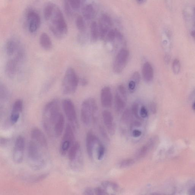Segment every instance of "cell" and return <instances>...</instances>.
Wrapping results in <instances>:
<instances>
[{"mask_svg": "<svg viewBox=\"0 0 195 195\" xmlns=\"http://www.w3.org/2000/svg\"><path fill=\"white\" fill-rule=\"evenodd\" d=\"M99 35V26L96 22H92L90 26L91 39L92 41L96 42Z\"/></svg>", "mask_w": 195, "mask_h": 195, "instance_id": "obj_26", "label": "cell"}, {"mask_svg": "<svg viewBox=\"0 0 195 195\" xmlns=\"http://www.w3.org/2000/svg\"><path fill=\"white\" fill-rule=\"evenodd\" d=\"M28 28L30 33H34L40 27L41 18L39 14L34 10L30 9L26 14Z\"/></svg>", "mask_w": 195, "mask_h": 195, "instance_id": "obj_10", "label": "cell"}, {"mask_svg": "<svg viewBox=\"0 0 195 195\" xmlns=\"http://www.w3.org/2000/svg\"><path fill=\"white\" fill-rule=\"evenodd\" d=\"M74 142V127L71 124H68L66 126L60 146L61 154L66 155Z\"/></svg>", "mask_w": 195, "mask_h": 195, "instance_id": "obj_6", "label": "cell"}, {"mask_svg": "<svg viewBox=\"0 0 195 195\" xmlns=\"http://www.w3.org/2000/svg\"><path fill=\"white\" fill-rule=\"evenodd\" d=\"M126 101L118 92H116L114 98V107L118 112H121L125 108Z\"/></svg>", "mask_w": 195, "mask_h": 195, "instance_id": "obj_22", "label": "cell"}, {"mask_svg": "<svg viewBox=\"0 0 195 195\" xmlns=\"http://www.w3.org/2000/svg\"><path fill=\"white\" fill-rule=\"evenodd\" d=\"M25 148V140L22 136H18L16 139L13 150V158L16 163H21L23 160Z\"/></svg>", "mask_w": 195, "mask_h": 195, "instance_id": "obj_9", "label": "cell"}, {"mask_svg": "<svg viewBox=\"0 0 195 195\" xmlns=\"http://www.w3.org/2000/svg\"><path fill=\"white\" fill-rule=\"evenodd\" d=\"M145 1H144V0H138V1H137V2H138V3L139 4H143L144 2H145Z\"/></svg>", "mask_w": 195, "mask_h": 195, "instance_id": "obj_54", "label": "cell"}, {"mask_svg": "<svg viewBox=\"0 0 195 195\" xmlns=\"http://www.w3.org/2000/svg\"><path fill=\"white\" fill-rule=\"evenodd\" d=\"M107 40L109 41L114 40L116 38V30H111L109 31L106 36Z\"/></svg>", "mask_w": 195, "mask_h": 195, "instance_id": "obj_39", "label": "cell"}, {"mask_svg": "<svg viewBox=\"0 0 195 195\" xmlns=\"http://www.w3.org/2000/svg\"><path fill=\"white\" fill-rule=\"evenodd\" d=\"M172 69L173 72L175 74H178L180 73L181 70V64L179 60L175 59L173 61Z\"/></svg>", "mask_w": 195, "mask_h": 195, "instance_id": "obj_32", "label": "cell"}, {"mask_svg": "<svg viewBox=\"0 0 195 195\" xmlns=\"http://www.w3.org/2000/svg\"><path fill=\"white\" fill-rule=\"evenodd\" d=\"M80 149V145L79 142H75L68 152V158L71 163L76 160Z\"/></svg>", "mask_w": 195, "mask_h": 195, "instance_id": "obj_24", "label": "cell"}, {"mask_svg": "<svg viewBox=\"0 0 195 195\" xmlns=\"http://www.w3.org/2000/svg\"><path fill=\"white\" fill-rule=\"evenodd\" d=\"M140 115L141 118H146L148 116V111L147 109H146V107L144 106H143L141 108L140 111Z\"/></svg>", "mask_w": 195, "mask_h": 195, "instance_id": "obj_41", "label": "cell"}, {"mask_svg": "<svg viewBox=\"0 0 195 195\" xmlns=\"http://www.w3.org/2000/svg\"><path fill=\"white\" fill-rule=\"evenodd\" d=\"M193 23H194V24L195 25V7H194V8H193Z\"/></svg>", "mask_w": 195, "mask_h": 195, "instance_id": "obj_51", "label": "cell"}, {"mask_svg": "<svg viewBox=\"0 0 195 195\" xmlns=\"http://www.w3.org/2000/svg\"><path fill=\"white\" fill-rule=\"evenodd\" d=\"M49 28L53 34L58 39L63 37L67 34L68 27L60 8L55 4L50 20Z\"/></svg>", "mask_w": 195, "mask_h": 195, "instance_id": "obj_2", "label": "cell"}, {"mask_svg": "<svg viewBox=\"0 0 195 195\" xmlns=\"http://www.w3.org/2000/svg\"><path fill=\"white\" fill-rule=\"evenodd\" d=\"M64 122L65 121L64 116L61 113L54 127V136L58 137L61 136L64 131Z\"/></svg>", "mask_w": 195, "mask_h": 195, "instance_id": "obj_21", "label": "cell"}, {"mask_svg": "<svg viewBox=\"0 0 195 195\" xmlns=\"http://www.w3.org/2000/svg\"><path fill=\"white\" fill-rule=\"evenodd\" d=\"M171 195V194H167V195Z\"/></svg>", "mask_w": 195, "mask_h": 195, "instance_id": "obj_57", "label": "cell"}, {"mask_svg": "<svg viewBox=\"0 0 195 195\" xmlns=\"http://www.w3.org/2000/svg\"><path fill=\"white\" fill-rule=\"evenodd\" d=\"M83 195H95L94 190L90 188H87L83 192Z\"/></svg>", "mask_w": 195, "mask_h": 195, "instance_id": "obj_45", "label": "cell"}, {"mask_svg": "<svg viewBox=\"0 0 195 195\" xmlns=\"http://www.w3.org/2000/svg\"><path fill=\"white\" fill-rule=\"evenodd\" d=\"M55 4L48 2L45 4L44 8V15L45 20L48 21L50 19L53 11Z\"/></svg>", "mask_w": 195, "mask_h": 195, "instance_id": "obj_25", "label": "cell"}, {"mask_svg": "<svg viewBox=\"0 0 195 195\" xmlns=\"http://www.w3.org/2000/svg\"><path fill=\"white\" fill-rule=\"evenodd\" d=\"M120 95H121L122 97L125 100L127 101V91L123 85H119L118 86V91Z\"/></svg>", "mask_w": 195, "mask_h": 195, "instance_id": "obj_36", "label": "cell"}, {"mask_svg": "<svg viewBox=\"0 0 195 195\" xmlns=\"http://www.w3.org/2000/svg\"><path fill=\"white\" fill-rule=\"evenodd\" d=\"M9 141V139L1 137V146H5L6 145L8 144Z\"/></svg>", "mask_w": 195, "mask_h": 195, "instance_id": "obj_48", "label": "cell"}, {"mask_svg": "<svg viewBox=\"0 0 195 195\" xmlns=\"http://www.w3.org/2000/svg\"><path fill=\"white\" fill-rule=\"evenodd\" d=\"M152 195H161L159 193H152Z\"/></svg>", "mask_w": 195, "mask_h": 195, "instance_id": "obj_55", "label": "cell"}, {"mask_svg": "<svg viewBox=\"0 0 195 195\" xmlns=\"http://www.w3.org/2000/svg\"><path fill=\"white\" fill-rule=\"evenodd\" d=\"M82 13L83 18L86 20H90L93 13V8L91 4H89L85 5L82 9Z\"/></svg>", "mask_w": 195, "mask_h": 195, "instance_id": "obj_27", "label": "cell"}, {"mask_svg": "<svg viewBox=\"0 0 195 195\" xmlns=\"http://www.w3.org/2000/svg\"><path fill=\"white\" fill-rule=\"evenodd\" d=\"M62 107L67 120L74 127L75 125L77 123V117L74 103L71 99H65L63 101Z\"/></svg>", "mask_w": 195, "mask_h": 195, "instance_id": "obj_8", "label": "cell"}, {"mask_svg": "<svg viewBox=\"0 0 195 195\" xmlns=\"http://www.w3.org/2000/svg\"><path fill=\"white\" fill-rule=\"evenodd\" d=\"M20 46L17 39L11 38L7 41L6 44L5 50L8 56H11L15 54L16 51Z\"/></svg>", "mask_w": 195, "mask_h": 195, "instance_id": "obj_19", "label": "cell"}, {"mask_svg": "<svg viewBox=\"0 0 195 195\" xmlns=\"http://www.w3.org/2000/svg\"><path fill=\"white\" fill-rule=\"evenodd\" d=\"M95 195H108V193L105 190L101 187H98L94 190Z\"/></svg>", "mask_w": 195, "mask_h": 195, "instance_id": "obj_40", "label": "cell"}, {"mask_svg": "<svg viewBox=\"0 0 195 195\" xmlns=\"http://www.w3.org/2000/svg\"><path fill=\"white\" fill-rule=\"evenodd\" d=\"M70 6L73 10H77L80 8L81 5V1L80 0H71L68 1Z\"/></svg>", "mask_w": 195, "mask_h": 195, "instance_id": "obj_37", "label": "cell"}, {"mask_svg": "<svg viewBox=\"0 0 195 195\" xmlns=\"http://www.w3.org/2000/svg\"><path fill=\"white\" fill-rule=\"evenodd\" d=\"M102 187L105 188H108V187H110L114 190H117L118 188V186L116 183L111 182L109 181H105L102 183Z\"/></svg>", "mask_w": 195, "mask_h": 195, "instance_id": "obj_38", "label": "cell"}, {"mask_svg": "<svg viewBox=\"0 0 195 195\" xmlns=\"http://www.w3.org/2000/svg\"><path fill=\"white\" fill-rule=\"evenodd\" d=\"M8 91L6 86L4 84L1 83L0 86V94H1V99H5L7 97L8 95Z\"/></svg>", "mask_w": 195, "mask_h": 195, "instance_id": "obj_35", "label": "cell"}, {"mask_svg": "<svg viewBox=\"0 0 195 195\" xmlns=\"http://www.w3.org/2000/svg\"><path fill=\"white\" fill-rule=\"evenodd\" d=\"M144 80L147 83L152 81L154 77V70L151 64L148 62L145 63L142 69Z\"/></svg>", "mask_w": 195, "mask_h": 195, "instance_id": "obj_20", "label": "cell"}, {"mask_svg": "<svg viewBox=\"0 0 195 195\" xmlns=\"http://www.w3.org/2000/svg\"><path fill=\"white\" fill-rule=\"evenodd\" d=\"M156 141V137H153L150 139L146 144L142 146L136 152L135 155L136 159H140L144 157L149 151L155 146Z\"/></svg>", "mask_w": 195, "mask_h": 195, "instance_id": "obj_18", "label": "cell"}, {"mask_svg": "<svg viewBox=\"0 0 195 195\" xmlns=\"http://www.w3.org/2000/svg\"><path fill=\"white\" fill-rule=\"evenodd\" d=\"M112 25V21L109 16L103 14L101 16L99 21V34L102 39L106 36Z\"/></svg>", "mask_w": 195, "mask_h": 195, "instance_id": "obj_11", "label": "cell"}, {"mask_svg": "<svg viewBox=\"0 0 195 195\" xmlns=\"http://www.w3.org/2000/svg\"><path fill=\"white\" fill-rule=\"evenodd\" d=\"M99 131H100V132L101 135L102 136V137L104 139H105L106 140L108 141H109V138L108 137V135H107L106 132L105 128H103V127L100 126L99 127Z\"/></svg>", "mask_w": 195, "mask_h": 195, "instance_id": "obj_43", "label": "cell"}, {"mask_svg": "<svg viewBox=\"0 0 195 195\" xmlns=\"http://www.w3.org/2000/svg\"><path fill=\"white\" fill-rule=\"evenodd\" d=\"M135 163L134 160L132 159H124L120 162L119 165L120 168H126L132 165Z\"/></svg>", "mask_w": 195, "mask_h": 195, "instance_id": "obj_31", "label": "cell"}, {"mask_svg": "<svg viewBox=\"0 0 195 195\" xmlns=\"http://www.w3.org/2000/svg\"><path fill=\"white\" fill-rule=\"evenodd\" d=\"M101 102L102 106L109 108L112 102V96L111 89L108 86H105L102 89L101 92Z\"/></svg>", "mask_w": 195, "mask_h": 195, "instance_id": "obj_15", "label": "cell"}, {"mask_svg": "<svg viewBox=\"0 0 195 195\" xmlns=\"http://www.w3.org/2000/svg\"><path fill=\"white\" fill-rule=\"evenodd\" d=\"M39 43L42 47L45 50H49L52 48V41L46 33H43L41 34L39 37Z\"/></svg>", "mask_w": 195, "mask_h": 195, "instance_id": "obj_23", "label": "cell"}, {"mask_svg": "<svg viewBox=\"0 0 195 195\" xmlns=\"http://www.w3.org/2000/svg\"><path fill=\"white\" fill-rule=\"evenodd\" d=\"M31 136L32 140L42 148L46 149L47 148L48 143L46 137L40 129L37 127H34L32 129Z\"/></svg>", "mask_w": 195, "mask_h": 195, "instance_id": "obj_12", "label": "cell"}, {"mask_svg": "<svg viewBox=\"0 0 195 195\" xmlns=\"http://www.w3.org/2000/svg\"><path fill=\"white\" fill-rule=\"evenodd\" d=\"M98 145H99L97 150L98 159L99 160H101L103 158L105 155V146L101 143L100 141L98 143Z\"/></svg>", "mask_w": 195, "mask_h": 195, "instance_id": "obj_30", "label": "cell"}, {"mask_svg": "<svg viewBox=\"0 0 195 195\" xmlns=\"http://www.w3.org/2000/svg\"><path fill=\"white\" fill-rule=\"evenodd\" d=\"M150 109L152 113L154 114L156 112L157 106L154 102H152L150 105Z\"/></svg>", "mask_w": 195, "mask_h": 195, "instance_id": "obj_47", "label": "cell"}, {"mask_svg": "<svg viewBox=\"0 0 195 195\" xmlns=\"http://www.w3.org/2000/svg\"><path fill=\"white\" fill-rule=\"evenodd\" d=\"M136 83L132 80H130L128 83V89L130 92H132L136 88Z\"/></svg>", "mask_w": 195, "mask_h": 195, "instance_id": "obj_44", "label": "cell"}, {"mask_svg": "<svg viewBox=\"0 0 195 195\" xmlns=\"http://www.w3.org/2000/svg\"><path fill=\"white\" fill-rule=\"evenodd\" d=\"M76 24L78 30L80 31H83L85 29V23L83 18L81 16L79 15L76 18Z\"/></svg>", "mask_w": 195, "mask_h": 195, "instance_id": "obj_28", "label": "cell"}, {"mask_svg": "<svg viewBox=\"0 0 195 195\" xmlns=\"http://www.w3.org/2000/svg\"><path fill=\"white\" fill-rule=\"evenodd\" d=\"M188 195H195V186L192 187L189 190Z\"/></svg>", "mask_w": 195, "mask_h": 195, "instance_id": "obj_50", "label": "cell"}, {"mask_svg": "<svg viewBox=\"0 0 195 195\" xmlns=\"http://www.w3.org/2000/svg\"><path fill=\"white\" fill-rule=\"evenodd\" d=\"M80 82L82 86H86L88 84V80L84 78H82L80 80Z\"/></svg>", "mask_w": 195, "mask_h": 195, "instance_id": "obj_49", "label": "cell"}, {"mask_svg": "<svg viewBox=\"0 0 195 195\" xmlns=\"http://www.w3.org/2000/svg\"><path fill=\"white\" fill-rule=\"evenodd\" d=\"M132 134V135L133 137L138 138L141 136L142 132L140 130L135 129L133 130Z\"/></svg>", "mask_w": 195, "mask_h": 195, "instance_id": "obj_46", "label": "cell"}, {"mask_svg": "<svg viewBox=\"0 0 195 195\" xmlns=\"http://www.w3.org/2000/svg\"><path fill=\"white\" fill-rule=\"evenodd\" d=\"M132 114L135 116L136 118L138 119H141L139 114V105L137 102H135L133 104L132 107Z\"/></svg>", "mask_w": 195, "mask_h": 195, "instance_id": "obj_34", "label": "cell"}, {"mask_svg": "<svg viewBox=\"0 0 195 195\" xmlns=\"http://www.w3.org/2000/svg\"><path fill=\"white\" fill-rule=\"evenodd\" d=\"M59 101L53 99L45 106L44 108L42 121L45 130L51 136H54V130L56 123L61 112Z\"/></svg>", "mask_w": 195, "mask_h": 195, "instance_id": "obj_1", "label": "cell"}, {"mask_svg": "<svg viewBox=\"0 0 195 195\" xmlns=\"http://www.w3.org/2000/svg\"><path fill=\"white\" fill-rule=\"evenodd\" d=\"M165 59V61H166L167 63H168V62H169L170 60V57L169 56H168V55L166 56Z\"/></svg>", "mask_w": 195, "mask_h": 195, "instance_id": "obj_52", "label": "cell"}, {"mask_svg": "<svg viewBox=\"0 0 195 195\" xmlns=\"http://www.w3.org/2000/svg\"><path fill=\"white\" fill-rule=\"evenodd\" d=\"M102 117L104 124L108 132L110 134L113 135L115 133V127L112 114L109 111L105 110L102 112Z\"/></svg>", "mask_w": 195, "mask_h": 195, "instance_id": "obj_17", "label": "cell"}, {"mask_svg": "<svg viewBox=\"0 0 195 195\" xmlns=\"http://www.w3.org/2000/svg\"><path fill=\"white\" fill-rule=\"evenodd\" d=\"M42 149H44L33 140L29 142L28 147V156L29 162L32 167L37 169L44 165V161Z\"/></svg>", "mask_w": 195, "mask_h": 195, "instance_id": "obj_4", "label": "cell"}, {"mask_svg": "<svg viewBox=\"0 0 195 195\" xmlns=\"http://www.w3.org/2000/svg\"><path fill=\"white\" fill-rule=\"evenodd\" d=\"M193 109L195 110V102H194V103H193Z\"/></svg>", "mask_w": 195, "mask_h": 195, "instance_id": "obj_56", "label": "cell"}, {"mask_svg": "<svg viewBox=\"0 0 195 195\" xmlns=\"http://www.w3.org/2000/svg\"><path fill=\"white\" fill-rule=\"evenodd\" d=\"M132 113L128 109H126L123 112L122 120L124 123H127L130 121L131 118Z\"/></svg>", "mask_w": 195, "mask_h": 195, "instance_id": "obj_33", "label": "cell"}, {"mask_svg": "<svg viewBox=\"0 0 195 195\" xmlns=\"http://www.w3.org/2000/svg\"><path fill=\"white\" fill-rule=\"evenodd\" d=\"M23 109V101L21 99H17L13 105L10 118L11 122L12 124H15L18 122Z\"/></svg>", "mask_w": 195, "mask_h": 195, "instance_id": "obj_14", "label": "cell"}, {"mask_svg": "<svg viewBox=\"0 0 195 195\" xmlns=\"http://www.w3.org/2000/svg\"><path fill=\"white\" fill-rule=\"evenodd\" d=\"M191 34V36L195 39V30L192 31Z\"/></svg>", "mask_w": 195, "mask_h": 195, "instance_id": "obj_53", "label": "cell"}, {"mask_svg": "<svg viewBox=\"0 0 195 195\" xmlns=\"http://www.w3.org/2000/svg\"><path fill=\"white\" fill-rule=\"evenodd\" d=\"M129 53L127 49L123 48L117 54L114 60L113 69L117 74L122 73L125 68L128 61Z\"/></svg>", "mask_w": 195, "mask_h": 195, "instance_id": "obj_7", "label": "cell"}, {"mask_svg": "<svg viewBox=\"0 0 195 195\" xmlns=\"http://www.w3.org/2000/svg\"><path fill=\"white\" fill-rule=\"evenodd\" d=\"M80 82L76 71L72 67H69L65 72L63 79L62 91L64 95H71L76 92Z\"/></svg>", "mask_w": 195, "mask_h": 195, "instance_id": "obj_3", "label": "cell"}, {"mask_svg": "<svg viewBox=\"0 0 195 195\" xmlns=\"http://www.w3.org/2000/svg\"><path fill=\"white\" fill-rule=\"evenodd\" d=\"M100 140L91 131H89L86 135V151L89 157L93 158L94 147L95 144H98Z\"/></svg>", "mask_w": 195, "mask_h": 195, "instance_id": "obj_13", "label": "cell"}, {"mask_svg": "<svg viewBox=\"0 0 195 195\" xmlns=\"http://www.w3.org/2000/svg\"><path fill=\"white\" fill-rule=\"evenodd\" d=\"M141 77L140 74L138 72H135L132 76V80L135 82L136 84H138L140 81Z\"/></svg>", "mask_w": 195, "mask_h": 195, "instance_id": "obj_42", "label": "cell"}, {"mask_svg": "<svg viewBox=\"0 0 195 195\" xmlns=\"http://www.w3.org/2000/svg\"><path fill=\"white\" fill-rule=\"evenodd\" d=\"M19 63L14 58L9 59L5 64V72L10 78H13L16 75L18 71Z\"/></svg>", "mask_w": 195, "mask_h": 195, "instance_id": "obj_16", "label": "cell"}, {"mask_svg": "<svg viewBox=\"0 0 195 195\" xmlns=\"http://www.w3.org/2000/svg\"><path fill=\"white\" fill-rule=\"evenodd\" d=\"M97 111V107L94 99L90 98L86 99L82 103L81 108V119L86 125L90 124L92 119H94Z\"/></svg>", "mask_w": 195, "mask_h": 195, "instance_id": "obj_5", "label": "cell"}, {"mask_svg": "<svg viewBox=\"0 0 195 195\" xmlns=\"http://www.w3.org/2000/svg\"><path fill=\"white\" fill-rule=\"evenodd\" d=\"M64 12L68 17H71L73 14V10L70 6L68 1H64L63 3Z\"/></svg>", "mask_w": 195, "mask_h": 195, "instance_id": "obj_29", "label": "cell"}]
</instances>
